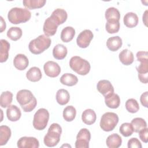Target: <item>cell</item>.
Listing matches in <instances>:
<instances>
[{
	"instance_id": "cell-1",
	"label": "cell",
	"mask_w": 148,
	"mask_h": 148,
	"mask_svg": "<svg viewBox=\"0 0 148 148\" xmlns=\"http://www.w3.org/2000/svg\"><path fill=\"white\" fill-rule=\"evenodd\" d=\"M16 99L25 112L32 111L37 105L36 98L28 90L23 89L18 91L16 95Z\"/></svg>"
},
{
	"instance_id": "cell-2",
	"label": "cell",
	"mask_w": 148,
	"mask_h": 148,
	"mask_svg": "<svg viewBox=\"0 0 148 148\" xmlns=\"http://www.w3.org/2000/svg\"><path fill=\"white\" fill-rule=\"evenodd\" d=\"M31 17L30 11L25 8H13L8 12V20L13 24L24 23L29 20Z\"/></svg>"
},
{
	"instance_id": "cell-3",
	"label": "cell",
	"mask_w": 148,
	"mask_h": 148,
	"mask_svg": "<svg viewBox=\"0 0 148 148\" xmlns=\"http://www.w3.org/2000/svg\"><path fill=\"white\" fill-rule=\"evenodd\" d=\"M51 43L50 38L45 35H40L32 40L28 45L30 52L34 54H39L49 48Z\"/></svg>"
},
{
	"instance_id": "cell-4",
	"label": "cell",
	"mask_w": 148,
	"mask_h": 148,
	"mask_svg": "<svg viewBox=\"0 0 148 148\" xmlns=\"http://www.w3.org/2000/svg\"><path fill=\"white\" fill-rule=\"evenodd\" d=\"M62 128L58 123H53L49 127L47 134L45 135L43 142L47 147L56 146L60 140Z\"/></svg>"
},
{
	"instance_id": "cell-5",
	"label": "cell",
	"mask_w": 148,
	"mask_h": 148,
	"mask_svg": "<svg viewBox=\"0 0 148 148\" xmlns=\"http://www.w3.org/2000/svg\"><path fill=\"white\" fill-rule=\"evenodd\" d=\"M71 68L80 75H86L90 71L91 66L88 61L79 56H73L69 60Z\"/></svg>"
},
{
	"instance_id": "cell-6",
	"label": "cell",
	"mask_w": 148,
	"mask_h": 148,
	"mask_svg": "<svg viewBox=\"0 0 148 148\" xmlns=\"http://www.w3.org/2000/svg\"><path fill=\"white\" fill-rule=\"evenodd\" d=\"M119 122V117L113 112L105 113L101 117L100 127L104 131L109 132L114 130Z\"/></svg>"
},
{
	"instance_id": "cell-7",
	"label": "cell",
	"mask_w": 148,
	"mask_h": 148,
	"mask_svg": "<svg viewBox=\"0 0 148 148\" xmlns=\"http://www.w3.org/2000/svg\"><path fill=\"white\" fill-rule=\"evenodd\" d=\"M49 120V113L45 108L39 109L35 113L33 119L34 127L39 131L44 130Z\"/></svg>"
},
{
	"instance_id": "cell-8",
	"label": "cell",
	"mask_w": 148,
	"mask_h": 148,
	"mask_svg": "<svg viewBox=\"0 0 148 148\" xmlns=\"http://www.w3.org/2000/svg\"><path fill=\"white\" fill-rule=\"evenodd\" d=\"M91 139V133L87 128H82L76 136V148H88Z\"/></svg>"
},
{
	"instance_id": "cell-9",
	"label": "cell",
	"mask_w": 148,
	"mask_h": 148,
	"mask_svg": "<svg viewBox=\"0 0 148 148\" xmlns=\"http://www.w3.org/2000/svg\"><path fill=\"white\" fill-rule=\"evenodd\" d=\"M137 60L140 64L136 67L138 74L148 73V54L147 51H139L136 54Z\"/></svg>"
},
{
	"instance_id": "cell-10",
	"label": "cell",
	"mask_w": 148,
	"mask_h": 148,
	"mask_svg": "<svg viewBox=\"0 0 148 148\" xmlns=\"http://www.w3.org/2000/svg\"><path fill=\"white\" fill-rule=\"evenodd\" d=\"M94 36L92 32L90 29H84L82 31L77 37L76 43L80 48L87 47Z\"/></svg>"
},
{
	"instance_id": "cell-11",
	"label": "cell",
	"mask_w": 148,
	"mask_h": 148,
	"mask_svg": "<svg viewBox=\"0 0 148 148\" xmlns=\"http://www.w3.org/2000/svg\"><path fill=\"white\" fill-rule=\"evenodd\" d=\"M58 25V22L50 16L45 20L43 24V31L45 35L47 36H53L56 33Z\"/></svg>"
},
{
	"instance_id": "cell-12",
	"label": "cell",
	"mask_w": 148,
	"mask_h": 148,
	"mask_svg": "<svg viewBox=\"0 0 148 148\" xmlns=\"http://www.w3.org/2000/svg\"><path fill=\"white\" fill-rule=\"evenodd\" d=\"M43 69L45 74L50 77H57L61 72L60 65L53 61L46 62L43 65Z\"/></svg>"
},
{
	"instance_id": "cell-13",
	"label": "cell",
	"mask_w": 148,
	"mask_h": 148,
	"mask_svg": "<svg viewBox=\"0 0 148 148\" xmlns=\"http://www.w3.org/2000/svg\"><path fill=\"white\" fill-rule=\"evenodd\" d=\"M17 145L19 148H38L39 142L35 137L23 136L18 140Z\"/></svg>"
},
{
	"instance_id": "cell-14",
	"label": "cell",
	"mask_w": 148,
	"mask_h": 148,
	"mask_svg": "<svg viewBox=\"0 0 148 148\" xmlns=\"http://www.w3.org/2000/svg\"><path fill=\"white\" fill-rule=\"evenodd\" d=\"M97 88L104 97L114 92V87L108 80H99L97 84Z\"/></svg>"
},
{
	"instance_id": "cell-15",
	"label": "cell",
	"mask_w": 148,
	"mask_h": 148,
	"mask_svg": "<svg viewBox=\"0 0 148 148\" xmlns=\"http://www.w3.org/2000/svg\"><path fill=\"white\" fill-rule=\"evenodd\" d=\"M28 64L29 60L27 56L23 54H17L13 59V65L19 71H23L26 69Z\"/></svg>"
},
{
	"instance_id": "cell-16",
	"label": "cell",
	"mask_w": 148,
	"mask_h": 148,
	"mask_svg": "<svg viewBox=\"0 0 148 148\" xmlns=\"http://www.w3.org/2000/svg\"><path fill=\"white\" fill-rule=\"evenodd\" d=\"M21 116V110L16 105H10L6 110V116L10 121H18Z\"/></svg>"
},
{
	"instance_id": "cell-17",
	"label": "cell",
	"mask_w": 148,
	"mask_h": 148,
	"mask_svg": "<svg viewBox=\"0 0 148 148\" xmlns=\"http://www.w3.org/2000/svg\"><path fill=\"white\" fill-rule=\"evenodd\" d=\"M123 22L127 27L131 28L138 25L139 18L136 13L134 12H128L124 16Z\"/></svg>"
},
{
	"instance_id": "cell-18",
	"label": "cell",
	"mask_w": 148,
	"mask_h": 148,
	"mask_svg": "<svg viewBox=\"0 0 148 148\" xmlns=\"http://www.w3.org/2000/svg\"><path fill=\"white\" fill-rule=\"evenodd\" d=\"M105 102L108 108L116 109L120 106V98L119 95L113 92L105 97Z\"/></svg>"
},
{
	"instance_id": "cell-19",
	"label": "cell",
	"mask_w": 148,
	"mask_h": 148,
	"mask_svg": "<svg viewBox=\"0 0 148 148\" xmlns=\"http://www.w3.org/2000/svg\"><path fill=\"white\" fill-rule=\"evenodd\" d=\"M122 44V39L119 36L110 37L108 38L106 41V46L108 49L112 51L118 50L121 47Z\"/></svg>"
},
{
	"instance_id": "cell-20",
	"label": "cell",
	"mask_w": 148,
	"mask_h": 148,
	"mask_svg": "<svg viewBox=\"0 0 148 148\" xmlns=\"http://www.w3.org/2000/svg\"><path fill=\"white\" fill-rule=\"evenodd\" d=\"M119 57L120 62L125 65H131L134 60V57L132 52L127 49H123L119 53Z\"/></svg>"
},
{
	"instance_id": "cell-21",
	"label": "cell",
	"mask_w": 148,
	"mask_h": 148,
	"mask_svg": "<svg viewBox=\"0 0 148 148\" xmlns=\"http://www.w3.org/2000/svg\"><path fill=\"white\" fill-rule=\"evenodd\" d=\"M83 122L87 125H92L97 119V115L94 110L91 109H86L82 114Z\"/></svg>"
},
{
	"instance_id": "cell-22",
	"label": "cell",
	"mask_w": 148,
	"mask_h": 148,
	"mask_svg": "<svg viewBox=\"0 0 148 148\" xmlns=\"http://www.w3.org/2000/svg\"><path fill=\"white\" fill-rule=\"evenodd\" d=\"M27 79L32 82L39 81L42 77V74L40 69L36 66L31 67L26 73Z\"/></svg>"
},
{
	"instance_id": "cell-23",
	"label": "cell",
	"mask_w": 148,
	"mask_h": 148,
	"mask_svg": "<svg viewBox=\"0 0 148 148\" xmlns=\"http://www.w3.org/2000/svg\"><path fill=\"white\" fill-rule=\"evenodd\" d=\"M106 143L109 148H118L121 145L122 139L119 134H112L108 136Z\"/></svg>"
},
{
	"instance_id": "cell-24",
	"label": "cell",
	"mask_w": 148,
	"mask_h": 148,
	"mask_svg": "<svg viewBox=\"0 0 148 148\" xmlns=\"http://www.w3.org/2000/svg\"><path fill=\"white\" fill-rule=\"evenodd\" d=\"M68 53L67 48L62 44L56 45L53 49V56L57 60H62L65 58Z\"/></svg>"
},
{
	"instance_id": "cell-25",
	"label": "cell",
	"mask_w": 148,
	"mask_h": 148,
	"mask_svg": "<svg viewBox=\"0 0 148 148\" xmlns=\"http://www.w3.org/2000/svg\"><path fill=\"white\" fill-rule=\"evenodd\" d=\"M61 83L67 86H73L76 85L78 82V79L76 76L70 73L63 74L60 77Z\"/></svg>"
},
{
	"instance_id": "cell-26",
	"label": "cell",
	"mask_w": 148,
	"mask_h": 148,
	"mask_svg": "<svg viewBox=\"0 0 148 148\" xmlns=\"http://www.w3.org/2000/svg\"><path fill=\"white\" fill-rule=\"evenodd\" d=\"M75 30L72 27H66L62 29L61 32V39L62 42L67 43L71 42L74 38Z\"/></svg>"
},
{
	"instance_id": "cell-27",
	"label": "cell",
	"mask_w": 148,
	"mask_h": 148,
	"mask_svg": "<svg viewBox=\"0 0 148 148\" xmlns=\"http://www.w3.org/2000/svg\"><path fill=\"white\" fill-rule=\"evenodd\" d=\"M56 101L60 105H65L68 103L70 99V95L66 90L59 89L56 92Z\"/></svg>"
},
{
	"instance_id": "cell-28",
	"label": "cell",
	"mask_w": 148,
	"mask_h": 148,
	"mask_svg": "<svg viewBox=\"0 0 148 148\" xmlns=\"http://www.w3.org/2000/svg\"><path fill=\"white\" fill-rule=\"evenodd\" d=\"M0 42H1L0 62L2 63L4 62H6L9 57L10 43L5 39H1Z\"/></svg>"
},
{
	"instance_id": "cell-29",
	"label": "cell",
	"mask_w": 148,
	"mask_h": 148,
	"mask_svg": "<svg viewBox=\"0 0 148 148\" xmlns=\"http://www.w3.org/2000/svg\"><path fill=\"white\" fill-rule=\"evenodd\" d=\"M10 128L7 125L0 127V146H2L7 143L11 136Z\"/></svg>"
},
{
	"instance_id": "cell-30",
	"label": "cell",
	"mask_w": 148,
	"mask_h": 148,
	"mask_svg": "<svg viewBox=\"0 0 148 148\" xmlns=\"http://www.w3.org/2000/svg\"><path fill=\"white\" fill-rule=\"evenodd\" d=\"M51 16H52L58 22L59 25H60L66 21L68 14L64 9L58 8L52 12Z\"/></svg>"
},
{
	"instance_id": "cell-31",
	"label": "cell",
	"mask_w": 148,
	"mask_h": 148,
	"mask_svg": "<svg viewBox=\"0 0 148 148\" xmlns=\"http://www.w3.org/2000/svg\"><path fill=\"white\" fill-rule=\"evenodd\" d=\"M45 0H24L23 5L28 9H35L41 8L45 5Z\"/></svg>"
},
{
	"instance_id": "cell-32",
	"label": "cell",
	"mask_w": 148,
	"mask_h": 148,
	"mask_svg": "<svg viewBox=\"0 0 148 148\" xmlns=\"http://www.w3.org/2000/svg\"><path fill=\"white\" fill-rule=\"evenodd\" d=\"M13 100V94L9 91L2 92L0 96V105L2 108L9 107Z\"/></svg>"
},
{
	"instance_id": "cell-33",
	"label": "cell",
	"mask_w": 148,
	"mask_h": 148,
	"mask_svg": "<svg viewBox=\"0 0 148 148\" xmlns=\"http://www.w3.org/2000/svg\"><path fill=\"white\" fill-rule=\"evenodd\" d=\"M63 118L68 122L73 121L76 115V110L75 108L72 105L67 106L63 110Z\"/></svg>"
},
{
	"instance_id": "cell-34",
	"label": "cell",
	"mask_w": 148,
	"mask_h": 148,
	"mask_svg": "<svg viewBox=\"0 0 148 148\" xmlns=\"http://www.w3.org/2000/svg\"><path fill=\"white\" fill-rule=\"evenodd\" d=\"M22 29L17 27H10L8 29L6 34L8 37L13 41H16L20 39L22 36Z\"/></svg>"
},
{
	"instance_id": "cell-35",
	"label": "cell",
	"mask_w": 148,
	"mask_h": 148,
	"mask_svg": "<svg viewBox=\"0 0 148 148\" xmlns=\"http://www.w3.org/2000/svg\"><path fill=\"white\" fill-rule=\"evenodd\" d=\"M131 124L133 128L134 132L137 133L143 128L147 127V123L146 121L140 117L134 118L132 120Z\"/></svg>"
},
{
	"instance_id": "cell-36",
	"label": "cell",
	"mask_w": 148,
	"mask_h": 148,
	"mask_svg": "<svg viewBox=\"0 0 148 148\" xmlns=\"http://www.w3.org/2000/svg\"><path fill=\"white\" fill-rule=\"evenodd\" d=\"M105 16L107 20H113L119 21L120 18V13L117 8L110 7L106 10Z\"/></svg>"
},
{
	"instance_id": "cell-37",
	"label": "cell",
	"mask_w": 148,
	"mask_h": 148,
	"mask_svg": "<svg viewBox=\"0 0 148 148\" xmlns=\"http://www.w3.org/2000/svg\"><path fill=\"white\" fill-rule=\"evenodd\" d=\"M120 26L119 21L110 20H107L105 29L109 34H114L118 32L120 29Z\"/></svg>"
},
{
	"instance_id": "cell-38",
	"label": "cell",
	"mask_w": 148,
	"mask_h": 148,
	"mask_svg": "<svg viewBox=\"0 0 148 148\" xmlns=\"http://www.w3.org/2000/svg\"><path fill=\"white\" fill-rule=\"evenodd\" d=\"M125 106L127 110L131 113H136L139 109V105L138 101L134 98L128 99L125 102Z\"/></svg>"
},
{
	"instance_id": "cell-39",
	"label": "cell",
	"mask_w": 148,
	"mask_h": 148,
	"mask_svg": "<svg viewBox=\"0 0 148 148\" xmlns=\"http://www.w3.org/2000/svg\"><path fill=\"white\" fill-rule=\"evenodd\" d=\"M119 132L124 137L131 136L134 132L131 124L129 123H123L119 128Z\"/></svg>"
},
{
	"instance_id": "cell-40",
	"label": "cell",
	"mask_w": 148,
	"mask_h": 148,
	"mask_svg": "<svg viewBox=\"0 0 148 148\" xmlns=\"http://www.w3.org/2000/svg\"><path fill=\"white\" fill-rule=\"evenodd\" d=\"M127 146L128 148H141L142 147L140 142L136 138H132L129 139Z\"/></svg>"
},
{
	"instance_id": "cell-41",
	"label": "cell",
	"mask_w": 148,
	"mask_h": 148,
	"mask_svg": "<svg viewBox=\"0 0 148 148\" xmlns=\"http://www.w3.org/2000/svg\"><path fill=\"white\" fill-rule=\"evenodd\" d=\"M139 136L140 140L145 142L147 143L148 142V128L147 127L143 128L139 131Z\"/></svg>"
},
{
	"instance_id": "cell-42",
	"label": "cell",
	"mask_w": 148,
	"mask_h": 148,
	"mask_svg": "<svg viewBox=\"0 0 148 148\" xmlns=\"http://www.w3.org/2000/svg\"><path fill=\"white\" fill-rule=\"evenodd\" d=\"M147 98H148V92L147 91H146V92H143L140 97V103L145 108H147V106H148Z\"/></svg>"
},
{
	"instance_id": "cell-43",
	"label": "cell",
	"mask_w": 148,
	"mask_h": 148,
	"mask_svg": "<svg viewBox=\"0 0 148 148\" xmlns=\"http://www.w3.org/2000/svg\"><path fill=\"white\" fill-rule=\"evenodd\" d=\"M148 73H143V74H138V76L139 80L145 84H146L148 82V77H147Z\"/></svg>"
},
{
	"instance_id": "cell-44",
	"label": "cell",
	"mask_w": 148,
	"mask_h": 148,
	"mask_svg": "<svg viewBox=\"0 0 148 148\" xmlns=\"http://www.w3.org/2000/svg\"><path fill=\"white\" fill-rule=\"evenodd\" d=\"M1 32H2L4 30L6 29V23L4 19L2 16H1Z\"/></svg>"
},
{
	"instance_id": "cell-45",
	"label": "cell",
	"mask_w": 148,
	"mask_h": 148,
	"mask_svg": "<svg viewBox=\"0 0 148 148\" xmlns=\"http://www.w3.org/2000/svg\"><path fill=\"white\" fill-rule=\"evenodd\" d=\"M147 10H146L144 14H143V21L145 24V25L146 26H147Z\"/></svg>"
},
{
	"instance_id": "cell-46",
	"label": "cell",
	"mask_w": 148,
	"mask_h": 148,
	"mask_svg": "<svg viewBox=\"0 0 148 148\" xmlns=\"http://www.w3.org/2000/svg\"><path fill=\"white\" fill-rule=\"evenodd\" d=\"M64 146H65V147H66V146H68V147H71V146L70 145H68V144H66V145H62V147H64Z\"/></svg>"
}]
</instances>
